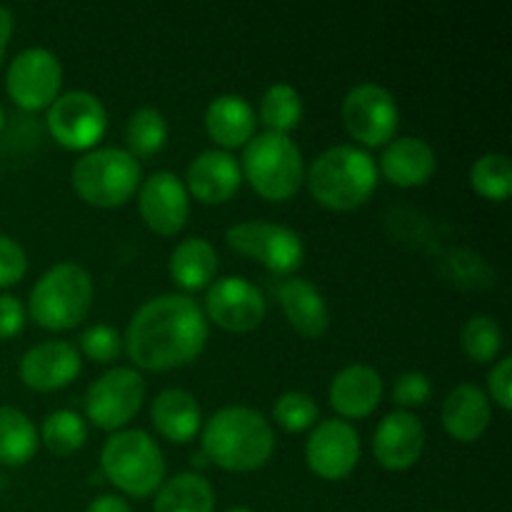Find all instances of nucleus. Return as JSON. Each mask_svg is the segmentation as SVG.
<instances>
[{
  "label": "nucleus",
  "mask_w": 512,
  "mask_h": 512,
  "mask_svg": "<svg viewBox=\"0 0 512 512\" xmlns=\"http://www.w3.org/2000/svg\"><path fill=\"white\" fill-rule=\"evenodd\" d=\"M208 343V318L193 298L180 293L145 300L130 318L123 348L143 370H170L198 358Z\"/></svg>",
  "instance_id": "f257e3e1"
},
{
  "label": "nucleus",
  "mask_w": 512,
  "mask_h": 512,
  "mask_svg": "<svg viewBox=\"0 0 512 512\" xmlns=\"http://www.w3.org/2000/svg\"><path fill=\"white\" fill-rule=\"evenodd\" d=\"M275 433L263 413L245 405H225L203 425V453L233 473L258 470L273 458Z\"/></svg>",
  "instance_id": "f03ea898"
},
{
  "label": "nucleus",
  "mask_w": 512,
  "mask_h": 512,
  "mask_svg": "<svg viewBox=\"0 0 512 512\" xmlns=\"http://www.w3.org/2000/svg\"><path fill=\"white\" fill-rule=\"evenodd\" d=\"M378 165L358 145L325 148L310 163L308 188L320 205L330 210L360 208L378 188Z\"/></svg>",
  "instance_id": "7ed1b4c3"
},
{
  "label": "nucleus",
  "mask_w": 512,
  "mask_h": 512,
  "mask_svg": "<svg viewBox=\"0 0 512 512\" xmlns=\"http://www.w3.org/2000/svg\"><path fill=\"white\" fill-rule=\"evenodd\" d=\"M103 475L123 493L148 498L165 480V455L153 435L138 428L115 430L100 450Z\"/></svg>",
  "instance_id": "20e7f679"
},
{
  "label": "nucleus",
  "mask_w": 512,
  "mask_h": 512,
  "mask_svg": "<svg viewBox=\"0 0 512 512\" xmlns=\"http://www.w3.org/2000/svg\"><path fill=\"white\" fill-rule=\"evenodd\" d=\"M93 293V278L83 265L58 263L35 280L28 313L40 328L70 330L88 318Z\"/></svg>",
  "instance_id": "39448f33"
},
{
  "label": "nucleus",
  "mask_w": 512,
  "mask_h": 512,
  "mask_svg": "<svg viewBox=\"0 0 512 512\" xmlns=\"http://www.w3.org/2000/svg\"><path fill=\"white\" fill-rule=\"evenodd\" d=\"M240 170L258 195L268 200H288L305 180V160L290 135L263 133L245 143Z\"/></svg>",
  "instance_id": "423d86ee"
},
{
  "label": "nucleus",
  "mask_w": 512,
  "mask_h": 512,
  "mask_svg": "<svg viewBox=\"0 0 512 512\" xmlns=\"http://www.w3.org/2000/svg\"><path fill=\"white\" fill-rule=\"evenodd\" d=\"M75 193L98 208H118L133 198L143 183L138 158L125 148H93L75 160L70 170Z\"/></svg>",
  "instance_id": "0eeeda50"
},
{
  "label": "nucleus",
  "mask_w": 512,
  "mask_h": 512,
  "mask_svg": "<svg viewBox=\"0 0 512 512\" xmlns=\"http://www.w3.org/2000/svg\"><path fill=\"white\" fill-rule=\"evenodd\" d=\"M225 243L278 275H293L305 260V243L293 228L270 220H243L225 230Z\"/></svg>",
  "instance_id": "6e6552de"
},
{
  "label": "nucleus",
  "mask_w": 512,
  "mask_h": 512,
  "mask_svg": "<svg viewBox=\"0 0 512 512\" xmlns=\"http://www.w3.org/2000/svg\"><path fill=\"white\" fill-rule=\"evenodd\" d=\"M145 380L133 368H110L85 390V415L100 430H123L143 405Z\"/></svg>",
  "instance_id": "1a4fd4ad"
},
{
  "label": "nucleus",
  "mask_w": 512,
  "mask_h": 512,
  "mask_svg": "<svg viewBox=\"0 0 512 512\" xmlns=\"http://www.w3.org/2000/svg\"><path fill=\"white\" fill-rule=\"evenodd\" d=\"M340 113H343L345 130L368 148L388 145L398 130V100L380 83H360L350 88Z\"/></svg>",
  "instance_id": "9d476101"
},
{
  "label": "nucleus",
  "mask_w": 512,
  "mask_h": 512,
  "mask_svg": "<svg viewBox=\"0 0 512 512\" xmlns=\"http://www.w3.org/2000/svg\"><path fill=\"white\" fill-rule=\"evenodd\" d=\"M63 65L48 48H25L5 70V90L23 110H43L60 95Z\"/></svg>",
  "instance_id": "9b49d317"
},
{
  "label": "nucleus",
  "mask_w": 512,
  "mask_h": 512,
  "mask_svg": "<svg viewBox=\"0 0 512 512\" xmlns=\"http://www.w3.org/2000/svg\"><path fill=\"white\" fill-rule=\"evenodd\" d=\"M48 130L70 150H93L108 130V110L90 90H68L48 105Z\"/></svg>",
  "instance_id": "f8f14e48"
},
{
  "label": "nucleus",
  "mask_w": 512,
  "mask_h": 512,
  "mask_svg": "<svg viewBox=\"0 0 512 512\" xmlns=\"http://www.w3.org/2000/svg\"><path fill=\"white\" fill-rule=\"evenodd\" d=\"M205 318L230 333H248L263 323L268 303L258 285L243 275H225L210 283L205 293Z\"/></svg>",
  "instance_id": "ddd939ff"
},
{
  "label": "nucleus",
  "mask_w": 512,
  "mask_h": 512,
  "mask_svg": "<svg viewBox=\"0 0 512 512\" xmlns=\"http://www.w3.org/2000/svg\"><path fill=\"white\" fill-rule=\"evenodd\" d=\"M308 468L323 480H343L360 460V435L343 418L318 420L305 440Z\"/></svg>",
  "instance_id": "4468645a"
},
{
  "label": "nucleus",
  "mask_w": 512,
  "mask_h": 512,
  "mask_svg": "<svg viewBox=\"0 0 512 512\" xmlns=\"http://www.w3.org/2000/svg\"><path fill=\"white\" fill-rule=\"evenodd\" d=\"M138 208L145 225L160 235H175L185 228L190 195L183 180L170 170H155L140 183Z\"/></svg>",
  "instance_id": "2eb2a0df"
},
{
  "label": "nucleus",
  "mask_w": 512,
  "mask_h": 512,
  "mask_svg": "<svg viewBox=\"0 0 512 512\" xmlns=\"http://www.w3.org/2000/svg\"><path fill=\"white\" fill-rule=\"evenodd\" d=\"M83 370L80 350L68 340H45L25 350L18 363L20 380L33 390H60Z\"/></svg>",
  "instance_id": "dca6fc26"
},
{
  "label": "nucleus",
  "mask_w": 512,
  "mask_h": 512,
  "mask_svg": "<svg viewBox=\"0 0 512 512\" xmlns=\"http://www.w3.org/2000/svg\"><path fill=\"white\" fill-rule=\"evenodd\" d=\"M425 450V425L410 410H393L378 423L373 435V455L383 468L408 470Z\"/></svg>",
  "instance_id": "f3484780"
},
{
  "label": "nucleus",
  "mask_w": 512,
  "mask_h": 512,
  "mask_svg": "<svg viewBox=\"0 0 512 512\" xmlns=\"http://www.w3.org/2000/svg\"><path fill=\"white\" fill-rule=\"evenodd\" d=\"M243 183L240 160L228 150H203L185 173V188L200 203L220 205L233 198Z\"/></svg>",
  "instance_id": "a211bd4d"
},
{
  "label": "nucleus",
  "mask_w": 512,
  "mask_h": 512,
  "mask_svg": "<svg viewBox=\"0 0 512 512\" xmlns=\"http://www.w3.org/2000/svg\"><path fill=\"white\" fill-rule=\"evenodd\" d=\"M385 383L383 375L370 365H348L340 370L333 380H330L328 398L335 413L340 418L360 420L368 418L378 410L380 400H383Z\"/></svg>",
  "instance_id": "6ab92c4d"
},
{
  "label": "nucleus",
  "mask_w": 512,
  "mask_h": 512,
  "mask_svg": "<svg viewBox=\"0 0 512 512\" xmlns=\"http://www.w3.org/2000/svg\"><path fill=\"white\" fill-rule=\"evenodd\" d=\"M375 165H378V173H383L385 180L398 188H415L433 178L438 168V155L428 140L405 135V138L390 140Z\"/></svg>",
  "instance_id": "aec40b11"
},
{
  "label": "nucleus",
  "mask_w": 512,
  "mask_h": 512,
  "mask_svg": "<svg viewBox=\"0 0 512 512\" xmlns=\"http://www.w3.org/2000/svg\"><path fill=\"white\" fill-rule=\"evenodd\" d=\"M278 303L288 323L305 338H323L330 328V308L318 285L290 275L278 285Z\"/></svg>",
  "instance_id": "412c9836"
},
{
  "label": "nucleus",
  "mask_w": 512,
  "mask_h": 512,
  "mask_svg": "<svg viewBox=\"0 0 512 512\" xmlns=\"http://www.w3.org/2000/svg\"><path fill=\"white\" fill-rule=\"evenodd\" d=\"M255 110L243 95L220 93L205 108V130L220 145V150H233L248 143L255 135Z\"/></svg>",
  "instance_id": "4be33fe9"
},
{
  "label": "nucleus",
  "mask_w": 512,
  "mask_h": 512,
  "mask_svg": "<svg viewBox=\"0 0 512 512\" xmlns=\"http://www.w3.org/2000/svg\"><path fill=\"white\" fill-rule=\"evenodd\" d=\"M443 425L460 443H473L490 425V398L480 385L460 383L443 403Z\"/></svg>",
  "instance_id": "5701e85b"
},
{
  "label": "nucleus",
  "mask_w": 512,
  "mask_h": 512,
  "mask_svg": "<svg viewBox=\"0 0 512 512\" xmlns=\"http://www.w3.org/2000/svg\"><path fill=\"white\" fill-rule=\"evenodd\" d=\"M155 430L170 443H190L203 425V410L193 393L183 388H165L155 395L150 408Z\"/></svg>",
  "instance_id": "b1692460"
},
{
  "label": "nucleus",
  "mask_w": 512,
  "mask_h": 512,
  "mask_svg": "<svg viewBox=\"0 0 512 512\" xmlns=\"http://www.w3.org/2000/svg\"><path fill=\"white\" fill-rule=\"evenodd\" d=\"M168 270L178 288L190 290V293L203 290L213 283L218 273V253L213 243L205 238L180 240L170 253Z\"/></svg>",
  "instance_id": "393cba45"
},
{
  "label": "nucleus",
  "mask_w": 512,
  "mask_h": 512,
  "mask_svg": "<svg viewBox=\"0 0 512 512\" xmlns=\"http://www.w3.org/2000/svg\"><path fill=\"white\" fill-rule=\"evenodd\" d=\"M153 512H215V490L195 470L163 480L155 493Z\"/></svg>",
  "instance_id": "a878e982"
},
{
  "label": "nucleus",
  "mask_w": 512,
  "mask_h": 512,
  "mask_svg": "<svg viewBox=\"0 0 512 512\" xmlns=\"http://www.w3.org/2000/svg\"><path fill=\"white\" fill-rule=\"evenodd\" d=\"M38 430L33 420L18 408L0 405V463L25 465L38 453Z\"/></svg>",
  "instance_id": "bb28decb"
},
{
  "label": "nucleus",
  "mask_w": 512,
  "mask_h": 512,
  "mask_svg": "<svg viewBox=\"0 0 512 512\" xmlns=\"http://www.w3.org/2000/svg\"><path fill=\"white\" fill-rule=\"evenodd\" d=\"M303 118V98L298 90L288 83H273L260 98V120L265 130L288 135L295 130Z\"/></svg>",
  "instance_id": "cd10ccee"
},
{
  "label": "nucleus",
  "mask_w": 512,
  "mask_h": 512,
  "mask_svg": "<svg viewBox=\"0 0 512 512\" xmlns=\"http://www.w3.org/2000/svg\"><path fill=\"white\" fill-rule=\"evenodd\" d=\"M168 140V120L153 105H143V108L133 110L125 123V143H128V153L138 155H153Z\"/></svg>",
  "instance_id": "c85d7f7f"
},
{
  "label": "nucleus",
  "mask_w": 512,
  "mask_h": 512,
  "mask_svg": "<svg viewBox=\"0 0 512 512\" xmlns=\"http://www.w3.org/2000/svg\"><path fill=\"white\" fill-rule=\"evenodd\" d=\"M88 440V423L75 410H53L43 420V443L50 453L70 455Z\"/></svg>",
  "instance_id": "c756f323"
},
{
  "label": "nucleus",
  "mask_w": 512,
  "mask_h": 512,
  "mask_svg": "<svg viewBox=\"0 0 512 512\" xmlns=\"http://www.w3.org/2000/svg\"><path fill=\"white\" fill-rule=\"evenodd\" d=\"M503 328L493 315H473L460 330V345L475 363H493L503 350Z\"/></svg>",
  "instance_id": "7c9ffc66"
},
{
  "label": "nucleus",
  "mask_w": 512,
  "mask_h": 512,
  "mask_svg": "<svg viewBox=\"0 0 512 512\" xmlns=\"http://www.w3.org/2000/svg\"><path fill=\"white\" fill-rule=\"evenodd\" d=\"M470 185L483 198L508 200L512 190V163L505 153H485L470 168Z\"/></svg>",
  "instance_id": "2f4dec72"
},
{
  "label": "nucleus",
  "mask_w": 512,
  "mask_h": 512,
  "mask_svg": "<svg viewBox=\"0 0 512 512\" xmlns=\"http://www.w3.org/2000/svg\"><path fill=\"white\" fill-rule=\"evenodd\" d=\"M320 408L308 393H300V390H290L283 393L273 405V420L285 428L288 433H300V430H308L318 423Z\"/></svg>",
  "instance_id": "473e14b6"
},
{
  "label": "nucleus",
  "mask_w": 512,
  "mask_h": 512,
  "mask_svg": "<svg viewBox=\"0 0 512 512\" xmlns=\"http://www.w3.org/2000/svg\"><path fill=\"white\" fill-rule=\"evenodd\" d=\"M80 348L88 358L98 360V363H110L123 353V335L110 325H90L80 333Z\"/></svg>",
  "instance_id": "72a5a7b5"
},
{
  "label": "nucleus",
  "mask_w": 512,
  "mask_h": 512,
  "mask_svg": "<svg viewBox=\"0 0 512 512\" xmlns=\"http://www.w3.org/2000/svg\"><path fill=\"white\" fill-rule=\"evenodd\" d=\"M433 393V383L423 370H405L398 375L393 385V400L400 405V410L420 408Z\"/></svg>",
  "instance_id": "f704fd0d"
},
{
  "label": "nucleus",
  "mask_w": 512,
  "mask_h": 512,
  "mask_svg": "<svg viewBox=\"0 0 512 512\" xmlns=\"http://www.w3.org/2000/svg\"><path fill=\"white\" fill-rule=\"evenodd\" d=\"M28 270V255L23 245L10 235L0 233V288H10L18 283Z\"/></svg>",
  "instance_id": "c9c22d12"
},
{
  "label": "nucleus",
  "mask_w": 512,
  "mask_h": 512,
  "mask_svg": "<svg viewBox=\"0 0 512 512\" xmlns=\"http://www.w3.org/2000/svg\"><path fill=\"white\" fill-rule=\"evenodd\" d=\"M488 390L503 410L512 408V358L505 355L488 373Z\"/></svg>",
  "instance_id": "e433bc0d"
},
{
  "label": "nucleus",
  "mask_w": 512,
  "mask_h": 512,
  "mask_svg": "<svg viewBox=\"0 0 512 512\" xmlns=\"http://www.w3.org/2000/svg\"><path fill=\"white\" fill-rule=\"evenodd\" d=\"M25 325V305L15 295H0V340L13 338Z\"/></svg>",
  "instance_id": "4c0bfd02"
},
{
  "label": "nucleus",
  "mask_w": 512,
  "mask_h": 512,
  "mask_svg": "<svg viewBox=\"0 0 512 512\" xmlns=\"http://www.w3.org/2000/svg\"><path fill=\"white\" fill-rule=\"evenodd\" d=\"M85 512H133V510H130L128 500L125 498L105 493V495H98V498L88 505V510Z\"/></svg>",
  "instance_id": "58836bf2"
},
{
  "label": "nucleus",
  "mask_w": 512,
  "mask_h": 512,
  "mask_svg": "<svg viewBox=\"0 0 512 512\" xmlns=\"http://www.w3.org/2000/svg\"><path fill=\"white\" fill-rule=\"evenodd\" d=\"M15 28V18L10 13L8 5H0V65H3L5 53H8V43H10V35H13Z\"/></svg>",
  "instance_id": "ea45409f"
},
{
  "label": "nucleus",
  "mask_w": 512,
  "mask_h": 512,
  "mask_svg": "<svg viewBox=\"0 0 512 512\" xmlns=\"http://www.w3.org/2000/svg\"><path fill=\"white\" fill-rule=\"evenodd\" d=\"M225 512H253L250 508H230V510H225Z\"/></svg>",
  "instance_id": "a19ab883"
},
{
  "label": "nucleus",
  "mask_w": 512,
  "mask_h": 512,
  "mask_svg": "<svg viewBox=\"0 0 512 512\" xmlns=\"http://www.w3.org/2000/svg\"><path fill=\"white\" fill-rule=\"evenodd\" d=\"M3 123H5V113H3V108H0V130H3Z\"/></svg>",
  "instance_id": "79ce46f5"
},
{
  "label": "nucleus",
  "mask_w": 512,
  "mask_h": 512,
  "mask_svg": "<svg viewBox=\"0 0 512 512\" xmlns=\"http://www.w3.org/2000/svg\"><path fill=\"white\" fill-rule=\"evenodd\" d=\"M430 512H445V510H430Z\"/></svg>",
  "instance_id": "37998d69"
}]
</instances>
